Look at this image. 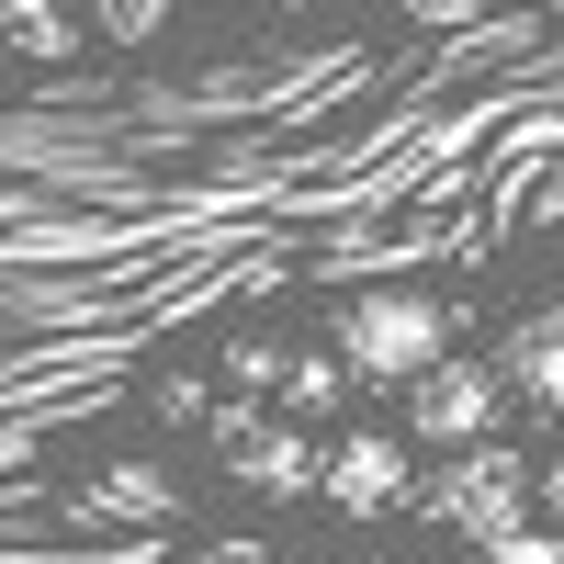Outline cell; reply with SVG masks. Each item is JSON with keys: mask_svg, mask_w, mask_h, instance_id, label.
<instances>
[{"mask_svg": "<svg viewBox=\"0 0 564 564\" xmlns=\"http://www.w3.org/2000/svg\"><path fill=\"white\" fill-rule=\"evenodd\" d=\"M430 508H441L463 542H497V531H520L531 508H542V475H531L520 452H497V430H486V441L452 452V475L430 486Z\"/></svg>", "mask_w": 564, "mask_h": 564, "instance_id": "obj_2", "label": "cell"}, {"mask_svg": "<svg viewBox=\"0 0 564 564\" xmlns=\"http://www.w3.org/2000/svg\"><path fill=\"white\" fill-rule=\"evenodd\" d=\"M441 350H452L441 294H350V316H339V361H350V384H417Z\"/></svg>", "mask_w": 564, "mask_h": 564, "instance_id": "obj_1", "label": "cell"}, {"mask_svg": "<svg viewBox=\"0 0 564 564\" xmlns=\"http://www.w3.org/2000/svg\"><path fill=\"white\" fill-rule=\"evenodd\" d=\"M226 430H238V486H249V497H294V486H316L305 430H249V417H226Z\"/></svg>", "mask_w": 564, "mask_h": 564, "instance_id": "obj_6", "label": "cell"}, {"mask_svg": "<svg viewBox=\"0 0 564 564\" xmlns=\"http://www.w3.org/2000/svg\"><path fill=\"white\" fill-rule=\"evenodd\" d=\"M339 372H350L339 350H305V361H282V406H294V417H327V406H339V395H350V384H339Z\"/></svg>", "mask_w": 564, "mask_h": 564, "instance_id": "obj_8", "label": "cell"}, {"mask_svg": "<svg viewBox=\"0 0 564 564\" xmlns=\"http://www.w3.org/2000/svg\"><path fill=\"white\" fill-rule=\"evenodd\" d=\"M0 34H12L23 45V57H68V0H0Z\"/></svg>", "mask_w": 564, "mask_h": 564, "instance_id": "obj_7", "label": "cell"}, {"mask_svg": "<svg viewBox=\"0 0 564 564\" xmlns=\"http://www.w3.org/2000/svg\"><path fill=\"white\" fill-rule=\"evenodd\" d=\"M542 520H553V531H564V452H553V463H542Z\"/></svg>", "mask_w": 564, "mask_h": 564, "instance_id": "obj_11", "label": "cell"}, {"mask_svg": "<svg viewBox=\"0 0 564 564\" xmlns=\"http://www.w3.org/2000/svg\"><path fill=\"white\" fill-rule=\"evenodd\" d=\"M497 372H508V395H520L531 417L564 430V305H542V316L508 327V339H497Z\"/></svg>", "mask_w": 564, "mask_h": 564, "instance_id": "obj_5", "label": "cell"}, {"mask_svg": "<svg viewBox=\"0 0 564 564\" xmlns=\"http://www.w3.org/2000/svg\"><path fill=\"white\" fill-rule=\"evenodd\" d=\"M508 406H520V395H508V372H497V361H463V350H441V361L406 384V430L430 441V452H463V441H486Z\"/></svg>", "mask_w": 564, "mask_h": 564, "instance_id": "obj_3", "label": "cell"}, {"mask_svg": "<svg viewBox=\"0 0 564 564\" xmlns=\"http://www.w3.org/2000/svg\"><path fill=\"white\" fill-rule=\"evenodd\" d=\"M316 486L339 520H384V508H406V441L395 430H350L316 452Z\"/></svg>", "mask_w": 564, "mask_h": 564, "instance_id": "obj_4", "label": "cell"}, {"mask_svg": "<svg viewBox=\"0 0 564 564\" xmlns=\"http://www.w3.org/2000/svg\"><path fill=\"white\" fill-rule=\"evenodd\" d=\"M102 23H113V34H159L170 0H102Z\"/></svg>", "mask_w": 564, "mask_h": 564, "instance_id": "obj_10", "label": "cell"}, {"mask_svg": "<svg viewBox=\"0 0 564 564\" xmlns=\"http://www.w3.org/2000/svg\"><path fill=\"white\" fill-rule=\"evenodd\" d=\"M475 553H486V564H564V531H553V520H542V531L520 520V531H497V542H475Z\"/></svg>", "mask_w": 564, "mask_h": 564, "instance_id": "obj_9", "label": "cell"}]
</instances>
